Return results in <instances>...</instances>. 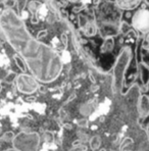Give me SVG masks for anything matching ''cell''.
I'll return each instance as SVG.
<instances>
[{
  "instance_id": "1",
  "label": "cell",
  "mask_w": 149,
  "mask_h": 151,
  "mask_svg": "<svg viewBox=\"0 0 149 151\" xmlns=\"http://www.w3.org/2000/svg\"><path fill=\"white\" fill-rule=\"evenodd\" d=\"M0 29L13 49L23 56L37 80L48 83L56 78L60 70L55 61L56 56L31 38L22 17L10 9L3 10L0 14Z\"/></svg>"
},
{
  "instance_id": "2",
  "label": "cell",
  "mask_w": 149,
  "mask_h": 151,
  "mask_svg": "<svg viewBox=\"0 0 149 151\" xmlns=\"http://www.w3.org/2000/svg\"><path fill=\"white\" fill-rule=\"evenodd\" d=\"M12 148L17 151H38L40 136L36 132H21L12 139Z\"/></svg>"
},
{
  "instance_id": "3",
  "label": "cell",
  "mask_w": 149,
  "mask_h": 151,
  "mask_svg": "<svg viewBox=\"0 0 149 151\" xmlns=\"http://www.w3.org/2000/svg\"><path fill=\"white\" fill-rule=\"evenodd\" d=\"M17 90L23 94H33L38 90L37 81L33 77L26 74H22L17 77Z\"/></svg>"
},
{
  "instance_id": "4",
  "label": "cell",
  "mask_w": 149,
  "mask_h": 151,
  "mask_svg": "<svg viewBox=\"0 0 149 151\" xmlns=\"http://www.w3.org/2000/svg\"><path fill=\"white\" fill-rule=\"evenodd\" d=\"M135 27L138 30L145 31L149 29V13L147 12H140L136 15V17L133 21Z\"/></svg>"
},
{
  "instance_id": "5",
  "label": "cell",
  "mask_w": 149,
  "mask_h": 151,
  "mask_svg": "<svg viewBox=\"0 0 149 151\" xmlns=\"http://www.w3.org/2000/svg\"><path fill=\"white\" fill-rule=\"evenodd\" d=\"M138 111L141 119H146L149 115V96L142 95L138 102Z\"/></svg>"
},
{
  "instance_id": "6",
  "label": "cell",
  "mask_w": 149,
  "mask_h": 151,
  "mask_svg": "<svg viewBox=\"0 0 149 151\" xmlns=\"http://www.w3.org/2000/svg\"><path fill=\"white\" fill-rule=\"evenodd\" d=\"M90 147L92 150H97L99 149L100 145H101V139H100V137L98 135H95V136H93L92 138L90 139Z\"/></svg>"
},
{
  "instance_id": "7",
  "label": "cell",
  "mask_w": 149,
  "mask_h": 151,
  "mask_svg": "<svg viewBox=\"0 0 149 151\" xmlns=\"http://www.w3.org/2000/svg\"><path fill=\"white\" fill-rule=\"evenodd\" d=\"M15 80V74L14 73H9L7 76H6V78H5V81L7 82V83H12L13 81Z\"/></svg>"
},
{
  "instance_id": "8",
  "label": "cell",
  "mask_w": 149,
  "mask_h": 151,
  "mask_svg": "<svg viewBox=\"0 0 149 151\" xmlns=\"http://www.w3.org/2000/svg\"><path fill=\"white\" fill-rule=\"evenodd\" d=\"M14 59H15V63H17V66H19V68H21L22 70H25L26 68H25V65H24V63L22 61V59L19 58L17 56H14Z\"/></svg>"
},
{
  "instance_id": "9",
  "label": "cell",
  "mask_w": 149,
  "mask_h": 151,
  "mask_svg": "<svg viewBox=\"0 0 149 151\" xmlns=\"http://www.w3.org/2000/svg\"><path fill=\"white\" fill-rule=\"evenodd\" d=\"M70 59H71L70 53L64 52L63 55H62V57H61V61H62V63H68V61H70Z\"/></svg>"
},
{
  "instance_id": "10",
  "label": "cell",
  "mask_w": 149,
  "mask_h": 151,
  "mask_svg": "<svg viewBox=\"0 0 149 151\" xmlns=\"http://www.w3.org/2000/svg\"><path fill=\"white\" fill-rule=\"evenodd\" d=\"M14 136H15V135L13 134L12 132H7V133H5V134H4V137H3V138H4V139H10V140L12 141V139L14 138Z\"/></svg>"
},
{
  "instance_id": "11",
  "label": "cell",
  "mask_w": 149,
  "mask_h": 151,
  "mask_svg": "<svg viewBox=\"0 0 149 151\" xmlns=\"http://www.w3.org/2000/svg\"><path fill=\"white\" fill-rule=\"evenodd\" d=\"M78 125H79L80 127H86L87 126V121H86L85 119H80V121H78Z\"/></svg>"
},
{
  "instance_id": "12",
  "label": "cell",
  "mask_w": 149,
  "mask_h": 151,
  "mask_svg": "<svg viewBox=\"0 0 149 151\" xmlns=\"http://www.w3.org/2000/svg\"><path fill=\"white\" fill-rule=\"evenodd\" d=\"M146 133H147V135H148V137H149V124H148L147 128H146Z\"/></svg>"
},
{
  "instance_id": "13",
  "label": "cell",
  "mask_w": 149,
  "mask_h": 151,
  "mask_svg": "<svg viewBox=\"0 0 149 151\" xmlns=\"http://www.w3.org/2000/svg\"><path fill=\"white\" fill-rule=\"evenodd\" d=\"M3 151H17V150L13 149V148H12V149H6V150H3Z\"/></svg>"
},
{
  "instance_id": "14",
  "label": "cell",
  "mask_w": 149,
  "mask_h": 151,
  "mask_svg": "<svg viewBox=\"0 0 149 151\" xmlns=\"http://www.w3.org/2000/svg\"><path fill=\"white\" fill-rule=\"evenodd\" d=\"M85 2H87V3H90L91 0H84V3H85Z\"/></svg>"
},
{
  "instance_id": "15",
  "label": "cell",
  "mask_w": 149,
  "mask_h": 151,
  "mask_svg": "<svg viewBox=\"0 0 149 151\" xmlns=\"http://www.w3.org/2000/svg\"><path fill=\"white\" fill-rule=\"evenodd\" d=\"M1 90H2V85H1V83H0V92H1Z\"/></svg>"
},
{
  "instance_id": "16",
  "label": "cell",
  "mask_w": 149,
  "mask_h": 151,
  "mask_svg": "<svg viewBox=\"0 0 149 151\" xmlns=\"http://www.w3.org/2000/svg\"><path fill=\"white\" fill-rule=\"evenodd\" d=\"M5 1V0H0V2H4Z\"/></svg>"
}]
</instances>
